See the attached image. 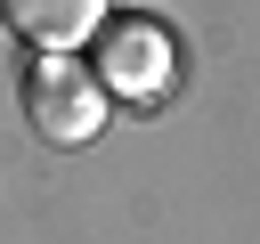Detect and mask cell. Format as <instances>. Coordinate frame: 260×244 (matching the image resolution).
<instances>
[{
  "label": "cell",
  "mask_w": 260,
  "mask_h": 244,
  "mask_svg": "<svg viewBox=\"0 0 260 244\" xmlns=\"http://www.w3.org/2000/svg\"><path fill=\"white\" fill-rule=\"evenodd\" d=\"M24 114L49 146H89L106 130V81L81 57H41L32 81H24Z\"/></svg>",
  "instance_id": "obj_1"
},
{
  "label": "cell",
  "mask_w": 260,
  "mask_h": 244,
  "mask_svg": "<svg viewBox=\"0 0 260 244\" xmlns=\"http://www.w3.org/2000/svg\"><path fill=\"white\" fill-rule=\"evenodd\" d=\"M0 16H8V33L32 41L41 57H73L81 41L106 33V0H0Z\"/></svg>",
  "instance_id": "obj_3"
},
{
  "label": "cell",
  "mask_w": 260,
  "mask_h": 244,
  "mask_svg": "<svg viewBox=\"0 0 260 244\" xmlns=\"http://www.w3.org/2000/svg\"><path fill=\"white\" fill-rule=\"evenodd\" d=\"M98 81L122 89L130 106H154V98L171 89V33H162L154 16L106 24V33H98Z\"/></svg>",
  "instance_id": "obj_2"
}]
</instances>
